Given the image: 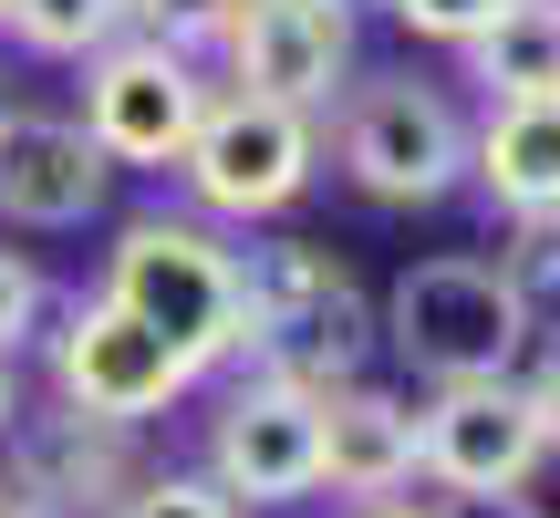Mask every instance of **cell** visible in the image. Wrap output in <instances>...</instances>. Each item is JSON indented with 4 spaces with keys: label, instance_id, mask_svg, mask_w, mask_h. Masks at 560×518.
Instances as JSON below:
<instances>
[{
    "label": "cell",
    "instance_id": "obj_6",
    "mask_svg": "<svg viewBox=\"0 0 560 518\" xmlns=\"http://www.w3.org/2000/svg\"><path fill=\"white\" fill-rule=\"evenodd\" d=\"M467 136L478 125L436 83H353L342 94V125H332V156L374 208H436L467 177Z\"/></svg>",
    "mask_w": 560,
    "mask_h": 518
},
{
    "label": "cell",
    "instance_id": "obj_26",
    "mask_svg": "<svg viewBox=\"0 0 560 518\" xmlns=\"http://www.w3.org/2000/svg\"><path fill=\"white\" fill-rule=\"evenodd\" d=\"M353 518H446V508H416V498H384V508H353Z\"/></svg>",
    "mask_w": 560,
    "mask_h": 518
},
{
    "label": "cell",
    "instance_id": "obj_25",
    "mask_svg": "<svg viewBox=\"0 0 560 518\" xmlns=\"http://www.w3.org/2000/svg\"><path fill=\"white\" fill-rule=\"evenodd\" d=\"M11 425H21V363L0 353V436H11Z\"/></svg>",
    "mask_w": 560,
    "mask_h": 518
},
{
    "label": "cell",
    "instance_id": "obj_22",
    "mask_svg": "<svg viewBox=\"0 0 560 518\" xmlns=\"http://www.w3.org/2000/svg\"><path fill=\"white\" fill-rule=\"evenodd\" d=\"M520 395H529V415H540V446L560 457V342H550V353L520 374Z\"/></svg>",
    "mask_w": 560,
    "mask_h": 518
},
{
    "label": "cell",
    "instance_id": "obj_14",
    "mask_svg": "<svg viewBox=\"0 0 560 518\" xmlns=\"http://www.w3.org/2000/svg\"><path fill=\"white\" fill-rule=\"evenodd\" d=\"M467 177L488 187L509 228L520 219H560V94L529 104H488V125L467 136Z\"/></svg>",
    "mask_w": 560,
    "mask_h": 518
},
{
    "label": "cell",
    "instance_id": "obj_24",
    "mask_svg": "<svg viewBox=\"0 0 560 518\" xmlns=\"http://www.w3.org/2000/svg\"><path fill=\"white\" fill-rule=\"evenodd\" d=\"M0 518H62V508H52V498H32V487H21L11 467H0Z\"/></svg>",
    "mask_w": 560,
    "mask_h": 518
},
{
    "label": "cell",
    "instance_id": "obj_1",
    "mask_svg": "<svg viewBox=\"0 0 560 518\" xmlns=\"http://www.w3.org/2000/svg\"><path fill=\"white\" fill-rule=\"evenodd\" d=\"M240 374L291 384V395H342L363 384L384 321L363 311V280L342 270L322 239H249L240 249Z\"/></svg>",
    "mask_w": 560,
    "mask_h": 518
},
{
    "label": "cell",
    "instance_id": "obj_7",
    "mask_svg": "<svg viewBox=\"0 0 560 518\" xmlns=\"http://www.w3.org/2000/svg\"><path fill=\"white\" fill-rule=\"evenodd\" d=\"M208 62L198 52H177V42H145V32H125V42H104L94 62H83V136L104 145V166H177L187 156V136H198V115H208Z\"/></svg>",
    "mask_w": 560,
    "mask_h": 518
},
{
    "label": "cell",
    "instance_id": "obj_15",
    "mask_svg": "<svg viewBox=\"0 0 560 518\" xmlns=\"http://www.w3.org/2000/svg\"><path fill=\"white\" fill-rule=\"evenodd\" d=\"M467 83H478L488 104L560 94V0H509V11L467 42Z\"/></svg>",
    "mask_w": 560,
    "mask_h": 518
},
{
    "label": "cell",
    "instance_id": "obj_23",
    "mask_svg": "<svg viewBox=\"0 0 560 518\" xmlns=\"http://www.w3.org/2000/svg\"><path fill=\"white\" fill-rule=\"evenodd\" d=\"M446 518H540V498H529V487H520V498H457Z\"/></svg>",
    "mask_w": 560,
    "mask_h": 518
},
{
    "label": "cell",
    "instance_id": "obj_5",
    "mask_svg": "<svg viewBox=\"0 0 560 518\" xmlns=\"http://www.w3.org/2000/svg\"><path fill=\"white\" fill-rule=\"evenodd\" d=\"M42 374H52V404H73V415H94V425H156L166 404L198 395V363L166 332H145L125 301H104V291L52 321Z\"/></svg>",
    "mask_w": 560,
    "mask_h": 518
},
{
    "label": "cell",
    "instance_id": "obj_8",
    "mask_svg": "<svg viewBox=\"0 0 560 518\" xmlns=\"http://www.w3.org/2000/svg\"><path fill=\"white\" fill-rule=\"evenodd\" d=\"M416 446H425V478H436L446 498H520V487L540 478V457H550L520 374H499V384H425Z\"/></svg>",
    "mask_w": 560,
    "mask_h": 518
},
{
    "label": "cell",
    "instance_id": "obj_4",
    "mask_svg": "<svg viewBox=\"0 0 560 518\" xmlns=\"http://www.w3.org/2000/svg\"><path fill=\"white\" fill-rule=\"evenodd\" d=\"M312 166H322V115H301L280 94H249V83H219L198 136H187V156H177V187L198 198V219L260 228L280 208H301Z\"/></svg>",
    "mask_w": 560,
    "mask_h": 518
},
{
    "label": "cell",
    "instance_id": "obj_17",
    "mask_svg": "<svg viewBox=\"0 0 560 518\" xmlns=\"http://www.w3.org/2000/svg\"><path fill=\"white\" fill-rule=\"evenodd\" d=\"M104 518H249V508L229 498L208 467H145V478L125 487V498L104 508Z\"/></svg>",
    "mask_w": 560,
    "mask_h": 518
},
{
    "label": "cell",
    "instance_id": "obj_9",
    "mask_svg": "<svg viewBox=\"0 0 560 518\" xmlns=\"http://www.w3.org/2000/svg\"><path fill=\"white\" fill-rule=\"evenodd\" d=\"M208 478L240 508H291L322 498V395H291V384L240 374L208 415Z\"/></svg>",
    "mask_w": 560,
    "mask_h": 518
},
{
    "label": "cell",
    "instance_id": "obj_16",
    "mask_svg": "<svg viewBox=\"0 0 560 518\" xmlns=\"http://www.w3.org/2000/svg\"><path fill=\"white\" fill-rule=\"evenodd\" d=\"M0 32L42 62H94L104 42L136 32V0H0Z\"/></svg>",
    "mask_w": 560,
    "mask_h": 518
},
{
    "label": "cell",
    "instance_id": "obj_18",
    "mask_svg": "<svg viewBox=\"0 0 560 518\" xmlns=\"http://www.w3.org/2000/svg\"><path fill=\"white\" fill-rule=\"evenodd\" d=\"M499 270L520 280L529 321H560V219H520V228H509V249H499Z\"/></svg>",
    "mask_w": 560,
    "mask_h": 518
},
{
    "label": "cell",
    "instance_id": "obj_12",
    "mask_svg": "<svg viewBox=\"0 0 560 518\" xmlns=\"http://www.w3.org/2000/svg\"><path fill=\"white\" fill-rule=\"evenodd\" d=\"M0 467H11L32 498H52L62 518H104L145 478L136 467V425H94V415H73V404H52V415L21 404V425L0 436Z\"/></svg>",
    "mask_w": 560,
    "mask_h": 518
},
{
    "label": "cell",
    "instance_id": "obj_20",
    "mask_svg": "<svg viewBox=\"0 0 560 518\" xmlns=\"http://www.w3.org/2000/svg\"><path fill=\"white\" fill-rule=\"evenodd\" d=\"M499 11H509V0H384V21H395V32L446 42V52H467V42H478Z\"/></svg>",
    "mask_w": 560,
    "mask_h": 518
},
{
    "label": "cell",
    "instance_id": "obj_21",
    "mask_svg": "<svg viewBox=\"0 0 560 518\" xmlns=\"http://www.w3.org/2000/svg\"><path fill=\"white\" fill-rule=\"evenodd\" d=\"M42 311H52V280H42L21 249H0V353H21V342L42 332Z\"/></svg>",
    "mask_w": 560,
    "mask_h": 518
},
{
    "label": "cell",
    "instance_id": "obj_2",
    "mask_svg": "<svg viewBox=\"0 0 560 518\" xmlns=\"http://www.w3.org/2000/svg\"><path fill=\"white\" fill-rule=\"evenodd\" d=\"M104 301H125L145 332H166L198 374L240 363V332H249V311H240V249H229L208 219H177V208L125 219L115 249H104Z\"/></svg>",
    "mask_w": 560,
    "mask_h": 518
},
{
    "label": "cell",
    "instance_id": "obj_13",
    "mask_svg": "<svg viewBox=\"0 0 560 518\" xmlns=\"http://www.w3.org/2000/svg\"><path fill=\"white\" fill-rule=\"evenodd\" d=\"M416 478H425V446H416V404L405 395H384L374 374L322 395V487L342 508H384Z\"/></svg>",
    "mask_w": 560,
    "mask_h": 518
},
{
    "label": "cell",
    "instance_id": "obj_11",
    "mask_svg": "<svg viewBox=\"0 0 560 518\" xmlns=\"http://www.w3.org/2000/svg\"><path fill=\"white\" fill-rule=\"evenodd\" d=\"M115 187L104 145L73 115H32V104H0V219L11 228H83Z\"/></svg>",
    "mask_w": 560,
    "mask_h": 518
},
{
    "label": "cell",
    "instance_id": "obj_3",
    "mask_svg": "<svg viewBox=\"0 0 560 518\" xmlns=\"http://www.w3.org/2000/svg\"><path fill=\"white\" fill-rule=\"evenodd\" d=\"M529 332H540V321H529L520 280H509L499 259H467V249L416 259V270L384 291V342H395V363L425 374V384H499V374H520Z\"/></svg>",
    "mask_w": 560,
    "mask_h": 518
},
{
    "label": "cell",
    "instance_id": "obj_10",
    "mask_svg": "<svg viewBox=\"0 0 560 518\" xmlns=\"http://www.w3.org/2000/svg\"><path fill=\"white\" fill-rule=\"evenodd\" d=\"M219 73L301 104V115H332L353 94V0H240Z\"/></svg>",
    "mask_w": 560,
    "mask_h": 518
},
{
    "label": "cell",
    "instance_id": "obj_19",
    "mask_svg": "<svg viewBox=\"0 0 560 518\" xmlns=\"http://www.w3.org/2000/svg\"><path fill=\"white\" fill-rule=\"evenodd\" d=\"M229 21H240V0H136V32L177 42V52H198V62L229 42Z\"/></svg>",
    "mask_w": 560,
    "mask_h": 518
}]
</instances>
